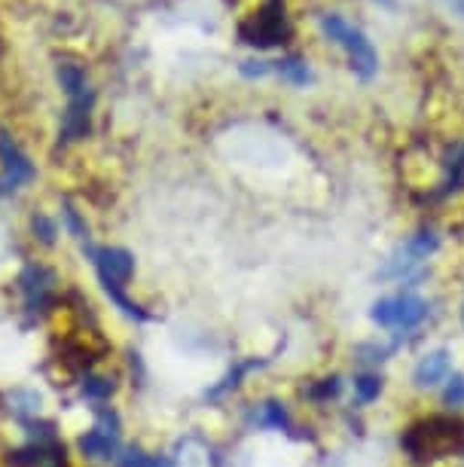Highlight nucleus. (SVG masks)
<instances>
[{"instance_id": "1", "label": "nucleus", "mask_w": 464, "mask_h": 467, "mask_svg": "<svg viewBox=\"0 0 464 467\" xmlns=\"http://www.w3.org/2000/svg\"><path fill=\"white\" fill-rule=\"evenodd\" d=\"M428 312H431V306L418 294H394V296L376 299L370 308V318L376 327H382V330L409 333L428 318Z\"/></svg>"}, {"instance_id": "2", "label": "nucleus", "mask_w": 464, "mask_h": 467, "mask_svg": "<svg viewBox=\"0 0 464 467\" xmlns=\"http://www.w3.org/2000/svg\"><path fill=\"white\" fill-rule=\"evenodd\" d=\"M321 28L330 40L336 43V47H343L348 52L352 70L361 77V80H370L376 70H379V56H376V49L370 47V40H366L355 25H348L343 16H324Z\"/></svg>"}, {"instance_id": "3", "label": "nucleus", "mask_w": 464, "mask_h": 467, "mask_svg": "<svg viewBox=\"0 0 464 467\" xmlns=\"http://www.w3.org/2000/svg\"><path fill=\"white\" fill-rule=\"evenodd\" d=\"M434 251H437V235L434 233H418V235H413V239H407L388 260H385V266L379 269V278H385V281L409 278Z\"/></svg>"}, {"instance_id": "4", "label": "nucleus", "mask_w": 464, "mask_h": 467, "mask_svg": "<svg viewBox=\"0 0 464 467\" xmlns=\"http://www.w3.org/2000/svg\"><path fill=\"white\" fill-rule=\"evenodd\" d=\"M0 196H10V192L22 190L25 183L34 181V165L28 156L22 153L19 144L0 131Z\"/></svg>"}, {"instance_id": "5", "label": "nucleus", "mask_w": 464, "mask_h": 467, "mask_svg": "<svg viewBox=\"0 0 464 467\" xmlns=\"http://www.w3.org/2000/svg\"><path fill=\"white\" fill-rule=\"evenodd\" d=\"M95 266L101 272L104 287L122 290L126 281L131 278V272H135V257L122 248H101V251H95Z\"/></svg>"}, {"instance_id": "6", "label": "nucleus", "mask_w": 464, "mask_h": 467, "mask_svg": "<svg viewBox=\"0 0 464 467\" xmlns=\"http://www.w3.org/2000/svg\"><path fill=\"white\" fill-rule=\"evenodd\" d=\"M449 373H452V351L434 348L418 358V364L413 367V385L422 388V391H431V388L443 385Z\"/></svg>"}, {"instance_id": "7", "label": "nucleus", "mask_w": 464, "mask_h": 467, "mask_svg": "<svg viewBox=\"0 0 464 467\" xmlns=\"http://www.w3.org/2000/svg\"><path fill=\"white\" fill-rule=\"evenodd\" d=\"M282 34H284V19L275 13V6H266V10L257 16L253 28L251 25L242 28L244 43H253V47H273V43L282 40Z\"/></svg>"}, {"instance_id": "8", "label": "nucleus", "mask_w": 464, "mask_h": 467, "mask_svg": "<svg viewBox=\"0 0 464 467\" xmlns=\"http://www.w3.org/2000/svg\"><path fill=\"white\" fill-rule=\"evenodd\" d=\"M80 449H83V452L89 455V458L108 462V458L117 455V449H119V434H117V428L101 425V428L86 431V434L80 437Z\"/></svg>"}, {"instance_id": "9", "label": "nucleus", "mask_w": 464, "mask_h": 467, "mask_svg": "<svg viewBox=\"0 0 464 467\" xmlns=\"http://www.w3.org/2000/svg\"><path fill=\"white\" fill-rule=\"evenodd\" d=\"M52 285H56V275L43 266H31L22 275V290H25V296H28V303H43V299L49 296Z\"/></svg>"}, {"instance_id": "10", "label": "nucleus", "mask_w": 464, "mask_h": 467, "mask_svg": "<svg viewBox=\"0 0 464 467\" xmlns=\"http://www.w3.org/2000/svg\"><path fill=\"white\" fill-rule=\"evenodd\" d=\"M86 131H89V99L80 95V99H74L71 110H67V117H65V138L77 140V138H83Z\"/></svg>"}, {"instance_id": "11", "label": "nucleus", "mask_w": 464, "mask_h": 467, "mask_svg": "<svg viewBox=\"0 0 464 467\" xmlns=\"http://www.w3.org/2000/svg\"><path fill=\"white\" fill-rule=\"evenodd\" d=\"M58 83H61V89L71 95V99H80V95H86V74H83V67L71 65V61L58 65Z\"/></svg>"}, {"instance_id": "12", "label": "nucleus", "mask_w": 464, "mask_h": 467, "mask_svg": "<svg viewBox=\"0 0 464 467\" xmlns=\"http://www.w3.org/2000/svg\"><path fill=\"white\" fill-rule=\"evenodd\" d=\"M278 70H282V77H287L294 86H305L312 80V70L305 61L300 58H284V61H278Z\"/></svg>"}, {"instance_id": "13", "label": "nucleus", "mask_w": 464, "mask_h": 467, "mask_svg": "<svg viewBox=\"0 0 464 467\" xmlns=\"http://www.w3.org/2000/svg\"><path fill=\"white\" fill-rule=\"evenodd\" d=\"M355 394L361 403H373L382 394V379L379 376H357L355 379Z\"/></svg>"}, {"instance_id": "14", "label": "nucleus", "mask_w": 464, "mask_h": 467, "mask_svg": "<svg viewBox=\"0 0 464 467\" xmlns=\"http://www.w3.org/2000/svg\"><path fill=\"white\" fill-rule=\"evenodd\" d=\"M260 425L263 428H275V431L287 428V412H284L282 403H263V407H260Z\"/></svg>"}, {"instance_id": "15", "label": "nucleus", "mask_w": 464, "mask_h": 467, "mask_svg": "<svg viewBox=\"0 0 464 467\" xmlns=\"http://www.w3.org/2000/svg\"><path fill=\"white\" fill-rule=\"evenodd\" d=\"M119 467H165V462L150 452H144V449H129V452L119 458Z\"/></svg>"}, {"instance_id": "16", "label": "nucleus", "mask_w": 464, "mask_h": 467, "mask_svg": "<svg viewBox=\"0 0 464 467\" xmlns=\"http://www.w3.org/2000/svg\"><path fill=\"white\" fill-rule=\"evenodd\" d=\"M31 229H34V235H37L43 244H56V235H58L56 220H49L46 214H34Z\"/></svg>"}, {"instance_id": "17", "label": "nucleus", "mask_w": 464, "mask_h": 467, "mask_svg": "<svg viewBox=\"0 0 464 467\" xmlns=\"http://www.w3.org/2000/svg\"><path fill=\"white\" fill-rule=\"evenodd\" d=\"M443 400H446V407H452V410H461V407H464V376L446 379Z\"/></svg>"}, {"instance_id": "18", "label": "nucleus", "mask_w": 464, "mask_h": 467, "mask_svg": "<svg viewBox=\"0 0 464 467\" xmlns=\"http://www.w3.org/2000/svg\"><path fill=\"white\" fill-rule=\"evenodd\" d=\"M83 391H86V398H95V400L110 398V394H113V379H89V382L83 385Z\"/></svg>"}, {"instance_id": "19", "label": "nucleus", "mask_w": 464, "mask_h": 467, "mask_svg": "<svg viewBox=\"0 0 464 467\" xmlns=\"http://www.w3.org/2000/svg\"><path fill=\"white\" fill-rule=\"evenodd\" d=\"M440 10H446L449 16H455V19H461L464 22V0H434Z\"/></svg>"}, {"instance_id": "20", "label": "nucleus", "mask_w": 464, "mask_h": 467, "mask_svg": "<svg viewBox=\"0 0 464 467\" xmlns=\"http://www.w3.org/2000/svg\"><path fill=\"white\" fill-rule=\"evenodd\" d=\"M65 220H67V226L74 229L77 239H86V223H83L80 217H77V211H74V208H65Z\"/></svg>"}, {"instance_id": "21", "label": "nucleus", "mask_w": 464, "mask_h": 467, "mask_svg": "<svg viewBox=\"0 0 464 467\" xmlns=\"http://www.w3.org/2000/svg\"><path fill=\"white\" fill-rule=\"evenodd\" d=\"M242 74L244 77H266L269 74V65H266V61H244Z\"/></svg>"}, {"instance_id": "22", "label": "nucleus", "mask_w": 464, "mask_h": 467, "mask_svg": "<svg viewBox=\"0 0 464 467\" xmlns=\"http://www.w3.org/2000/svg\"><path fill=\"white\" fill-rule=\"evenodd\" d=\"M461 315H464V312H461Z\"/></svg>"}]
</instances>
